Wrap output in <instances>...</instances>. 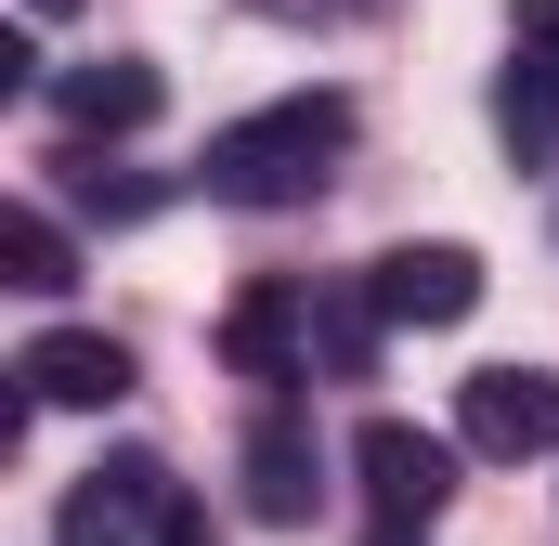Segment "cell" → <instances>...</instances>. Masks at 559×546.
<instances>
[{"label": "cell", "instance_id": "1", "mask_svg": "<svg viewBox=\"0 0 559 546\" xmlns=\"http://www.w3.org/2000/svg\"><path fill=\"white\" fill-rule=\"evenodd\" d=\"M352 156V92H286L261 118L209 131V195L222 209H312Z\"/></svg>", "mask_w": 559, "mask_h": 546}, {"label": "cell", "instance_id": "2", "mask_svg": "<svg viewBox=\"0 0 559 546\" xmlns=\"http://www.w3.org/2000/svg\"><path fill=\"white\" fill-rule=\"evenodd\" d=\"M352 468H365L378 534H429V521L455 508V442L417 429V416H365V429H352Z\"/></svg>", "mask_w": 559, "mask_h": 546}, {"label": "cell", "instance_id": "3", "mask_svg": "<svg viewBox=\"0 0 559 546\" xmlns=\"http://www.w3.org/2000/svg\"><path fill=\"white\" fill-rule=\"evenodd\" d=\"M169 468L156 455H105V468H79L66 482V521H52V546H156L169 534Z\"/></svg>", "mask_w": 559, "mask_h": 546}, {"label": "cell", "instance_id": "4", "mask_svg": "<svg viewBox=\"0 0 559 546\" xmlns=\"http://www.w3.org/2000/svg\"><path fill=\"white\" fill-rule=\"evenodd\" d=\"M222 365L235 378H261V391H286V378H312V299L299 286H235V312H222Z\"/></svg>", "mask_w": 559, "mask_h": 546}, {"label": "cell", "instance_id": "5", "mask_svg": "<svg viewBox=\"0 0 559 546\" xmlns=\"http://www.w3.org/2000/svg\"><path fill=\"white\" fill-rule=\"evenodd\" d=\"M365 299H378V325H468L481 312V261L468 248H391V261L365 273Z\"/></svg>", "mask_w": 559, "mask_h": 546}, {"label": "cell", "instance_id": "6", "mask_svg": "<svg viewBox=\"0 0 559 546\" xmlns=\"http://www.w3.org/2000/svg\"><path fill=\"white\" fill-rule=\"evenodd\" d=\"M455 429H468L481 455H547V442H559V378H534V365H481V378L455 391Z\"/></svg>", "mask_w": 559, "mask_h": 546}, {"label": "cell", "instance_id": "7", "mask_svg": "<svg viewBox=\"0 0 559 546\" xmlns=\"http://www.w3.org/2000/svg\"><path fill=\"white\" fill-rule=\"evenodd\" d=\"M13 378H26L39 404H79V416H105L118 391H131V339H105V325H39Z\"/></svg>", "mask_w": 559, "mask_h": 546}, {"label": "cell", "instance_id": "8", "mask_svg": "<svg viewBox=\"0 0 559 546\" xmlns=\"http://www.w3.org/2000/svg\"><path fill=\"white\" fill-rule=\"evenodd\" d=\"M156 105H169V79H156L143 52H105V66H66V79H52V118H66L79 143H118V131H143Z\"/></svg>", "mask_w": 559, "mask_h": 546}, {"label": "cell", "instance_id": "9", "mask_svg": "<svg viewBox=\"0 0 559 546\" xmlns=\"http://www.w3.org/2000/svg\"><path fill=\"white\" fill-rule=\"evenodd\" d=\"M325 468H312V429L299 416H261L248 429V521H312Z\"/></svg>", "mask_w": 559, "mask_h": 546}, {"label": "cell", "instance_id": "10", "mask_svg": "<svg viewBox=\"0 0 559 546\" xmlns=\"http://www.w3.org/2000/svg\"><path fill=\"white\" fill-rule=\"evenodd\" d=\"M495 131L521 143V156H547V143H559V66L508 52V79H495Z\"/></svg>", "mask_w": 559, "mask_h": 546}, {"label": "cell", "instance_id": "11", "mask_svg": "<svg viewBox=\"0 0 559 546\" xmlns=\"http://www.w3.org/2000/svg\"><path fill=\"white\" fill-rule=\"evenodd\" d=\"M66 235H52V209H0V286H26V299H52L66 286Z\"/></svg>", "mask_w": 559, "mask_h": 546}, {"label": "cell", "instance_id": "12", "mask_svg": "<svg viewBox=\"0 0 559 546\" xmlns=\"http://www.w3.org/2000/svg\"><path fill=\"white\" fill-rule=\"evenodd\" d=\"M508 52H534V66H559V0H521V26H508Z\"/></svg>", "mask_w": 559, "mask_h": 546}, {"label": "cell", "instance_id": "13", "mask_svg": "<svg viewBox=\"0 0 559 546\" xmlns=\"http://www.w3.org/2000/svg\"><path fill=\"white\" fill-rule=\"evenodd\" d=\"M156 546H222V534H209V521H195V508H169V534H156Z\"/></svg>", "mask_w": 559, "mask_h": 546}, {"label": "cell", "instance_id": "14", "mask_svg": "<svg viewBox=\"0 0 559 546\" xmlns=\"http://www.w3.org/2000/svg\"><path fill=\"white\" fill-rule=\"evenodd\" d=\"M261 13H365V0H261Z\"/></svg>", "mask_w": 559, "mask_h": 546}, {"label": "cell", "instance_id": "15", "mask_svg": "<svg viewBox=\"0 0 559 546\" xmlns=\"http://www.w3.org/2000/svg\"><path fill=\"white\" fill-rule=\"evenodd\" d=\"M365 546H429V534H365Z\"/></svg>", "mask_w": 559, "mask_h": 546}, {"label": "cell", "instance_id": "16", "mask_svg": "<svg viewBox=\"0 0 559 546\" xmlns=\"http://www.w3.org/2000/svg\"><path fill=\"white\" fill-rule=\"evenodd\" d=\"M26 13H66V0H26Z\"/></svg>", "mask_w": 559, "mask_h": 546}]
</instances>
